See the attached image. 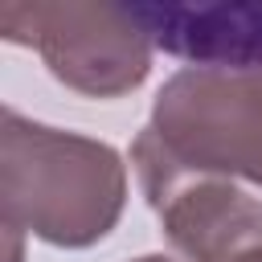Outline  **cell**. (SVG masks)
<instances>
[{
	"instance_id": "1",
	"label": "cell",
	"mask_w": 262,
	"mask_h": 262,
	"mask_svg": "<svg viewBox=\"0 0 262 262\" xmlns=\"http://www.w3.org/2000/svg\"><path fill=\"white\" fill-rule=\"evenodd\" d=\"M0 205L8 233L86 250L123 217L127 164L102 139L25 119L8 106L0 127Z\"/></svg>"
},
{
	"instance_id": "2",
	"label": "cell",
	"mask_w": 262,
	"mask_h": 262,
	"mask_svg": "<svg viewBox=\"0 0 262 262\" xmlns=\"http://www.w3.org/2000/svg\"><path fill=\"white\" fill-rule=\"evenodd\" d=\"M139 184L201 176L250 180L262 188V74L254 70H176L147 127L131 143Z\"/></svg>"
},
{
	"instance_id": "3",
	"label": "cell",
	"mask_w": 262,
	"mask_h": 262,
	"mask_svg": "<svg viewBox=\"0 0 262 262\" xmlns=\"http://www.w3.org/2000/svg\"><path fill=\"white\" fill-rule=\"evenodd\" d=\"M0 37L37 49L45 70L86 98H123L143 86L156 49L127 4L90 0L4 4Z\"/></svg>"
},
{
	"instance_id": "4",
	"label": "cell",
	"mask_w": 262,
	"mask_h": 262,
	"mask_svg": "<svg viewBox=\"0 0 262 262\" xmlns=\"http://www.w3.org/2000/svg\"><path fill=\"white\" fill-rule=\"evenodd\" d=\"M143 192L164 237L188 262H229L262 242V201L242 192L233 180L172 176L143 184Z\"/></svg>"
},
{
	"instance_id": "5",
	"label": "cell",
	"mask_w": 262,
	"mask_h": 262,
	"mask_svg": "<svg viewBox=\"0 0 262 262\" xmlns=\"http://www.w3.org/2000/svg\"><path fill=\"white\" fill-rule=\"evenodd\" d=\"M156 49L205 70L262 74V0H139L127 4Z\"/></svg>"
},
{
	"instance_id": "6",
	"label": "cell",
	"mask_w": 262,
	"mask_h": 262,
	"mask_svg": "<svg viewBox=\"0 0 262 262\" xmlns=\"http://www.w3.org/2000/svg\"><path fill=\"white\" fill-rule=\"evenodd\" d=\"M229 262H262V242H258V246H250V250H242V254H233Z\"/></svg>"
},
{
	"instance_id": "7",
	"label": "cell",
	"mask_w": 262,
	"mask_h": 262,
	"mask_svg": "<svg viewBox=\"0 0 262 262\" xmlns=\"http://www.w3.org/2000/svg\"><path fill=\"white\" fill-rule=\"evenodd\" d=\"M135 262H172V258H164V254H143V258H135Z\"/></svg>"
}]
</instances>
